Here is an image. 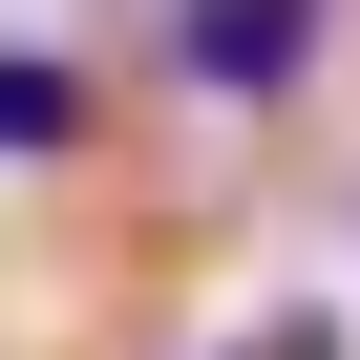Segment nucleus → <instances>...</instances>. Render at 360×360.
Wrapping results in <instances>:
<instances>
[{
	"label": "nucleus",
	"instance_id": "f257e3e1",
	"mask_svg": "<svg viewBox=\"0 0 360 360\" xmlns=\"http://www.w3.org/2000/svg\"><path fill=\"white\" fill-rule=\"evenodd\" d=\"M318 22H339V0H148V85L169 106H297Z\"/></svg>",
	"mask_w": 360,
	"mask_h": 360
},
{
	"label": "nucleus",
	"instance_id": "f03ea898",
	"mask_svg": "<svg viewBox=\"0 0 360 360\" xmlns=\"http://www.w3.org/2000/svg\"><path fill=\"white\" fill-rule=\"evenodd\" d=\"M0 148H22V169H43V148H85V64H43V43L0 64Z\"/></svg>",
	"mask_w": 360,
	"mask_h": 360
},
{
	"label": "nucleus",
	"instance_id": "7ed1b4c3",
	"mask_svg": "<svg viewBox=\"0 0 360 360\" xmlns=\"http://www.w3.org/2000/svg\"><path fill=\"white\" fill-rule=\"evenodd\" d=\"M212 360H360V297H255Z\"/></svg>",
	"mask_w": 360,
	"mask_h": 360
}]
</instances>
